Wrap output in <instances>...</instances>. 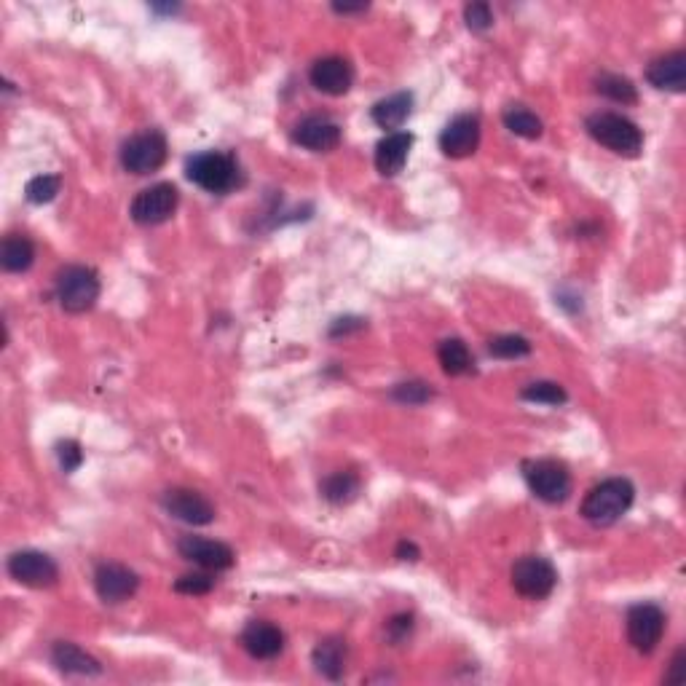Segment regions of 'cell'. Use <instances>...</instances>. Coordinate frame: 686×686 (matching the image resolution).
<instances>
[{"label": "cell", "mask_w": 686, "mask_h": 686, "mask_svg": "<svg viewBox=\"0 0 686 686\" xmlns=\"http://www.w3.org/2000/svg\"><path fill=\"white\" fill-rule=\"evenodd\" d=\"M177 204H180V193H177L175 185L156 183L134 196L129 215L140 226H161L175 215Z\"/></svg>", "instance_id": "9c48e42d"}, {"label": "cell", "mask_w": 686, "mask_h": 686, "mask_svg": "<svg viewBox=\"0 0 686 686\" xmlns=\"http://www.w3.org/2000/svg\"><path fill=\"white\" fill-rule=\"evenodd\" d=\"M410 110H413V94L410 92H397L386 100L376 102L373 105V121H376L381 129H397L408 121Z\"/></svg>", "instance_id": "7402d4cb"}, {"label": "cell", "mask_w": 686, "mask_h": 686, "mask_svg": "<svg viewBox=\"0 0 686 686\" xmlns=\"http://www.w3.org/2000/svg\"><path fill=\"white\" fill-rule=\"evenodd\" d=\"M512 587L518 590L523 598H531V601H542L547 595L553 593L555 585H558V571L547 558H539V555H526L520 558L515 566H512Z\"/></svg>", "instance_id": "ba28073f"}, {"label": "cell", "mask_w": 686, "mask_h": 686, "mask_svg": "<svg viewBox=\"0 0 686 686\" xmlns=\"http://www.w3.org/2000/svg\"><path fill=\"white\" fill-rule=\"evenodd\" d=\"M100 298V277L89 266H67L57 277V301L67 314H84Z\"/></svg>", "instance_id": "277c9868"}, {"label": "cell", "mask_w": 686, "mask_h": 686, "mask_svg": "<svg viewBox=\"0 0 686 686\" xmlns=\"http://www.w3.org/2000/svg\"><path fill=\"white\" fill-rule=\"evenodd\" d=\"M587 132L595 143H601L603 148H609L611 153L625 156V159H636L638 153L644 151V132L620 113H609V110L593 113L587 118Z\"/></svg>", "instance_id": "3957f363"}, {"label": "cell", "mask_w": 686, "mask_h": 686, "mask_svg": "<svg viewBox=\"0 0 686 686\" xmlns=\"http://www.w3.org/2000/svg\"><path fill=\"white\" fill-rule=\"evenodd\" d=\"M314 668L325 678H341L346 668V646L341 638H325L314 649Z\"/></svg>", "instance_id": "603a6c76"}, {"label": "cell", "mask_w": 686, "mask_h": 686, "mask_svg": "<svg viewBox=\"0 0 686 686\" xmlns=\"http://www.w3.org/2000/svg\"><path fill=\"white\" fill-rule=\"evenodd\" d=\"M394 400L408 402V405H424L432 397V389L421 381H410V384H400L394 389Z\"/></svg>", "instance_id": "d6a6232c"}, {"label": "cell", "mask_w": 686, "mask_h": 686, "mask_svg": "<svg viewBox=\"0 0 686 686\" xmlns=\"http://www.w3.org/2000/svg\"><path fill=\"white\" fill-rule=\"evenodd\" d=\"M502 118H504V126H507L512 134H518V137H526V140H536V137H542V129H544L542 121H539L536 113L523 108V105H512V108H507Z\"/></svg>", "instance_id": "484cf974"}, {"label": "cell", "mask_w": 686, "mask_h": 686, "mask_svg": "<svg viewBox=\"0 0 686 686\" xmlns=\"http://www.w3.org/2000/svg\"><path fill=\"white\" fill-rule=\"evenodd\" d=\"M397 558H402V561H419V547L413 542H400V547H397Z\"/></svg>", "instance_id": "74e56055"}, {"label": "cell", "mask_w": 686, "mask_h": 686, "mask_svg": "<svg viewBox=\"0 0 686 686\" xmlns=\"http://www.w3.org/2000/svg\"><path fill=\"white\" fill-rule=\"evenodd\" d=\"M636 488L628 477H609L595 488L582 502V518L590 520L593 526H611L633 507Z\"/></svg>", "instance_id": "6da1fadb"}, {"label": "cell", "mask_w": 686, "mask_h": 686, "mask_svg": "<svg viewBox=\"0 0 686 686\" xmlns=\"http://www.w3.org/2000/svg\"><path fill=\"white\" fill-rule=\"evenodd\" d=\"M35 244L22 234H9L0 244V266L11 274H22L33 266Z\"/></svg>", "instance_id": "44dd1931"}, {"label": "cell", "mask_w": 686, "mask_h": 686, "mask_svg": "<svg viewBox=\"0 0 686 686\" xmlns=\"http://www.w3.org/2000/svg\"><path fill=\"white\" fill-rule=\"evenodd\" d=\"M57 459L59 467L65 469V472H76L84 464V451H81V445L76 440H62L57 445Z\"/></svg>", "instance_id": "836d02e7"}, {"label": "cell", "mask_w": 686, "mask_h": 686, "mask_svg": "<svg viewBox=\"0 0 686 686\" xmlns=\"http://www.w3.org/2000/svg\"><path fill=\"white\" fill-rule=\"evenodd\" d=\"M464 19H467V27L472 33H486L494 27V11L488 3H469L464 9Z\"/></svg>", "instance_id": "1f68e13d"}, {"label": "cell", "mask_w": 686, "mask_h": 686, "mask_svg": "<svg viewBox=\"0 0 686 686\" xmlns=\"http://www.w3.org/2000/svg\"><path fill=\"white\" fill-rule=\"evenodd\" d=\"M185 175L207 193H231L242 185V169L231 153L204 151L185 161Z\"/></svg>", "instance_id": "7a4b0ae2"}, {"label": "cell", "mask_w": 686, "mask_h": 686, "mask_svg": "<svg viewBox=\"0 0 686 686\" xmlns=\"http://www.w3.org/2000/svg\"><path fill=\"white\" fill-rule=\"evenodd\" d=\"M215 587V579L207 571H193V574H183L175 582V590L183 595H207Z\"/></svg>", "instance_id": "4dcf8cb0"}, {"label": "cell", "mask_w": 686, "mask_h": 686, "mask_svg": "<svg viewBox=\"0 0 686 686\" xmlns=\"http://www.w3.org/2000/svg\"><path fill=\"white\" fill-rule=\"evenodd\" d=\"M365 327V322L362 319H352V317H346V319H338L333 325V330H330V335H346V333H352V330H362Z\"/></svg>", "instance_id": "8d00e7d4"}, {"label": "cell", "mask_w": 686, "mask_h": 686, "mask_svg": "<svg viewBox=\"0 0 686 686\" xmlns=\"http://www.w3.org/2000/svg\"><path fill=\"white\" fill-rule=\"evenodd\" d=\"M523 475L531 494L547 504H561L571 494V472L558 459H536L523 464Z\"/></svg>", "instance_id": "8992f818"}, {"label": "cell", "mask_w": 686, "mask_h": 686, "mask_svg": "<svg viewBox=\"0 0 686 686\" xmlns=\"http://www.w3.org/2000/svg\"><path fill=\"white\" fill-rule=\"evenodd\" d=\"M94 587L105 603H121L137 593L140 577L121 563H100L94 571Z\"/></svg>", "instance_id": "9a60e30c"}, {"label": "cell", "mask_w": 686, "mask_h": 686, "mask_svg": "<svg viewBox=\"0 0 686 686\" xmlns=\"http://www.w3.org/2000/svg\"><path fill=\"white\" fill-rule=\"evenodd\" d=\"M684 665L686 652L684 649H678V652L673 654V660H670V670L668 676H665V684H681V681H684Z\"/></svg>", "instance_id": "d590c367"}, {"label": "cell", "mask_w": 686, "mask_h": 686, "mask_svg": "<svg viewBox=\"0 0 686 686\" xmlns=\"http://www.w3.org/2000/svg\"><path fill=\"white\" fill-rule=\"evenodd\" d=\"M311 86L322 94H330V97H341L352 89L354 84V67L349 65V59L343 57H322L317 59L309 70Z\"/></svg>", "instance_id": "5bb4252c"}, {"label": "cell", "mask_w": 686, "mask_h": 686, "mask_svg": "<svg viewBox=\"0 0 686 686\" xmlns=\"http://www.w3.org/2000/svg\"><path fill=\"white\" fill-rule=\"evenodd\" d=\"M646 81L660 92L681 94L686 89V54L670 51L665 57H657L646 67Z\"/></svg>", "instance_id": "ac0fdd59"}, {"label": "cell", "mask_w": 686, "mask_h": 686, "mask_svg": "<svg viewBox=\"0 0 686 686\" xmlns=\"http://www.w3.org/2000/svg\"><path fill=\"white\" fill-rule=\"evenodd\" d=\"M177 553L183 555L185 561L201 566L204 571H226L236 561L234 550L228 544L204 539V536H183L177 542Z\"/></svg>", "instance_id": "7c38bea8"}, {"label": "cell", "mask_w": 686, "mask_h": 686, "mask_svg": "<svg viewBox=\"0 0 686 686\" xmlns=\"http://www.w3.org/2000/svg\"><path fill=\"white\" fill-rule=\"evenodd\" d=\"M437 360L443 365V373L448 376H467L472 373V354H469L467 343L461 338H445L437 349Z\"/></svg>", "instance_id": "cb8c5ba5"}, {"label": "cell", "mask_w": 686, "mask_h": 686, "mask_svg": "<svg viewBox=\"0 0 686 686\" xmlns=\"http://www.w3.org/2000/svg\"><path fill=\"white\" fill-rule=\"evenodd\" d=\"M413 148V134L410 132H392L376 145V169L384 177L400 175L408 153Z\"/></svg>", "instance_id": "d6986e66"}, {"label": "cell", "mask_w": 686, "mask_h": 686, "mask_svg": "<svg viewBox=\"0 0 686 686\" xmlns=\"http://www.w3.org/2000/svg\"><path fill=\"white\" fill-rule=\"evenodd\" d=\"M164 510L175 520H183L188 526H210L215 520V507L204 494L191 488H172L161 499Z\"/></svg>", "instance_id": "8fae6325"}, {"label": "cell", "mask_w": 686, "mask_h": 686, "mask_svg": "<svg viewBox=\"0 0 686 686\" xmlns=\"http://www.w3.org/2000/svg\"><path fill=\"white\" fill-rule=\"evenodd\" d=\"M598 92L603 97H609L614 102H622V105H636L638 102V92L633 81L625 76H617V73H603L598 78Z\"/></svg>", "instance_id": "4316f807"}, {"label": "cell", "mask_w": 686, "mask_h": 686, "mask_svg": "<svg viewBox=\"0 0 686 686\" xmlns=\"http://www.w3.org/2000/svg\"><path fill=\"white\" fill-rule=\"evenodd\" d=\"M520 397L526 402H539V405H563L569 400V394L563 389L561 384L555 381H536V384H528Z\"/></svg>", "instance_id": "83f0119b"}, {"label": "cell", "mask_w": 686, "mask_h": 686, "mask_svg": "<svg viewBox=\"0 0 686 686\" xmlns=\"http://www.w3.org/2000/svg\"><path fill=\"white\" fill-rule=\"evenodd\" d=\"M480 145V121L472 113H461L451 118L440 132V151L448 159H467Z\"/></svg>", "instance_id": "4fadbf2b"}, {"label": "cell", "mask_w": 686, "mask_h": 686, "mask_svg": "<svg viewBox=\"0 0 686 686\" xmlns=\"http://www.w3.org/2000/svg\"><path fill=\"white\" fill-rule=\"evenodd\" d=\"M668 628V617L657 603H636L628 611V641L641 654H652Z\"/></svg>", "instance_id": "52a82bcc"}, {"label": "cell", "mask_w": 686, "mask_h": 686, "mask_svg": "<svg viewBox=\"0 0 686 686\" xmlns=\"http://www.w3.org/2000/svg\"><path fill=\"white\" fill-rule=\"evenodd\" d=\"M242 646L255 660H274L285 649V633L266 620H252L242 633Z\"/></svg>", "instance_id": "e0dca14e"}, {"label": "cell", "mask_w": 686, "mask_h": 686, "mask_svg": "<svg viewBox=\"0 0 686 686\" xmlns=\"http://www.w3.org/2000/svg\"><path fill=\"white\" fill-rule=\"evenodd\" d=\"M488 352L499 360H520L531 354V343L523 335H496L494 341L488 343Z\"/></svg>", "instance_id": "f1b7e54d"}, {"label": "cell", "mask_w": 686, "mask_h": 686, "mask_svg": "<svg viewBox=\"0 0 686 686\" xmlns=\"http://www.w3.org/2000/svg\"><path fill=\"white\" fill-rule=\"evenodd\" d=\"M51 662L57 665L59 673L65 676H100L102 665L94 660L92 654H86L81 646L57 641L51 649Z\"/></svg>", "instance_id": "ffe728a7"}, {"label": "cell", "mask_w": 686, "mask_h": 686, "mask_svg": "<svg viewBox=\"0 0 686 686\" xmlns=\"http://www.w3.org/2000/svg\"><path fill=\"white\" fill-rule=\"evenodd\" d=\"M9 574L11 579H17L19 585L35 587V590L57 585L59 579V569L54 558H49L46 553H38V550H19V553L11 555Z\"/></svg>", "instance_id": "30bf717a"}, {"label": "cell", "mask_w": 686, "mask_h": 686, "mask_svg": "<svg viewBox=\"0 0 686 686\" xmlns=\"http://www.w3.org/2000/svg\"><path fill=\"white\" fill-rule=\"evenodd\" d=\"M386 628H389V638H392V641H402V638L410 633V628H413V617H410V614H397V617L389 620Z\"/></svg>", "instance_id": "e575fe53"}, {"label": "cell", "mask_w": 686, "mask_h": 686, "mask_svg": "<svg viewBox=\"0 0 686 686\" xmlns=\"http://www.w3.org/2000/svg\"><path fill=\"white\" fill-rule=\"evenodd\" d=\"M293 140L306 151H335L341 145V126L327 116H306L295 124Z\"/></svg>", "instance_id": "2e32d148"}, {"label": "cell", "mask_w": 686, "mask_h": 686, "mask_svg": "<svg viewBox=\"0 0 686 686\" xmlns=\"http://www.w3.org/2000/svg\"><path fill=\"white\" fill-rule=\"evenodd\" d=\"M167 153V137L159 129H145L140 134H132L121 145V164L132 175H151V172H159L164 167Z\"/></svg>", "instance_id": "5b68a950"}, {"label": "cell", "mask_w": 686, "mask_h": 686, "mask_svg": "<svg viewBox=\"0 0 686 686\" xmlns=\"http://www.w3.org/2000/svg\"><path fill=\"white\" fill-rule=\"evenodd\" d=\"M59 188H62V180L57 175H38L25 185V199L30 204H49L57 199Z\"/></svg>", "instance_id": "f546056e"}, {"label": "cell", "mask_w": 686, "mask_h": 686, "mask_svg": "<svg viewBox=\"0 0 686 686\" xmlns=\"http://www.w3.org/2000/svg\"><path fill=\"white\" fill-rule=\"evenodd\" d=\"M360 477L354 472H335L322 480V496L333 504H349L360 496Z\"/></svg>", "instance_id": "d4e9b609"}, {"label": "cell", "mask_w": 686, "mask_h": 686, "mask_svg": "<svg viewBox=\"0 0 686 686\" xmlns=\"http://www.w3.org/2000/svg\"><path fill=\"white\" fill-rule=\"evenodd\" d=\"M368 6L365 3H360V6H341V3H335L333 11H338V14H357V11H365Z\"/></svg>", "instance_id": "f35d334b"}]
</instances>
